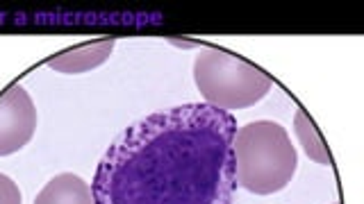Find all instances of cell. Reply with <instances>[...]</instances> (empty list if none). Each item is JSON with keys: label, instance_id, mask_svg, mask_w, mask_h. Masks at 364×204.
<instances>
[{"label": "cell", "instance_id": "9", "mask_svg": "<svg viewBox=\"0 0 364 204\" xmlns=\"http://www.w3.org/2000/svg\"><path fill=\"white\" fill-rule=\"evenodd\" d=\"M335 204H339V202H335Z\"/></svg>", "mask_w": 364, "mask_h": 204}, {"label": "cell", "instance_id": "2", "mask_svg": "<svg viewBox=\"0 0 364 204\" xmlns=\"http://www.w3.org/2000/svg\"><path fill=\"white\" fill-rule=\"evenodd\" d=\"M232 150L237 186L255 196L282 191L299 168V152L289 132L273 120H255L237 128Z\"/></svg>", "mask_w": 364, "mask_h": 204}, {"label": "cell", "instance_id": "1", "mask_svg": "<svg viewBox=\"0 0 364 204\" xmlns=\"http://www.w3.org/2000/svg\"><path fill=\"white\" fill-rule=\"evenodd\" d=\"M237 118L205 102L148 113L98 162L94 204H232Z\"/></svg>", "mask_w": 364, "mask_h": 204}, {"label": "cell", "instance_id": "3", "mask_svg": "<svg viewBox=\"0 0 364 204\" xmlns=\"http://www.w3.org/2000/svg\"><path fill=\"white\" fill-rule=\"evenodd\" d=\"M193 82L205 105L221 111L253 107L269 96L273 86L262 68L221 48H200L193 60Z\"/></svg>", "mask_w": 364, "mask_h": 204}, {"label": "cell", "instance_id": "5", "mask_svg": "<svg viewBox=\"0 0 364 204\" xmlns=\"http://www.w3.org/2000/svg\"><path fill=\"white\" fill-rule=\"evenodd\" d=\"M112 50H114V39H100L96 43H85V45H77V48L50 57L48 66L53 71L64 73V75L89 73L105 64L109 60Z\"/></svg>", "mask_w": 364, "mask_h": 204}, {"label": "cell", "instance_id": "6", "mask_svg": "<svg viewBox=\"0 0 364 204\" xmlns=\"http://www.w3.org/2000/svg\"><path fill=\"white\" fill-rule=\"evenodd\" d=\"M34 204H94V196H91V186L82 177L62 173L39 191Z\"/></svg>", "mask_w": 364, "mask_h": 204}, {"label": "cell", "instance_id": "8", "mask_svg": "<svg viewBox=\"0 0 364 204\" xmlns=\"http://www.w3.org/2000/svg\"><path fill=\"white\" fill-rule=\"evenodd\" d=\"M21 191L16 186V181L0 173V204H21Z\"/></svg>", "mask_w": 364, "mask_h": 204}, {"label": "cell", "instance_id": "4", "mask_svg": "<svg viewBox=\"0 0 364 204\" xmlns=\"http://www.w3.org/2000/svg\"><path fill=\"white\" fill-rule=\"evenodd\" d=\"M37 132V107L21 84L0 94V157L23 150Z\"/></svg>", "mask_w": 364, "mask_h": 204}, {"label": "cell", "instance_id": "7", "mask_svg": "<svg viewBox=\"0 0 364 204\" xmlns=\"http://www.w3.org/2000/svg\"><path fill=\"white\" fill-rule=\"evenodd\" d=\"M294 132H296V139H299V143H301V147L305 150V154H307V159H310V162L321 164V166H330V164H333L326 141L321 139V134H318L316 125L312 123V118L307 116L305 111L296 113V118H294Z\"/></svg>", "mask_w": 364, "mask_h": 204}]
</instances>
